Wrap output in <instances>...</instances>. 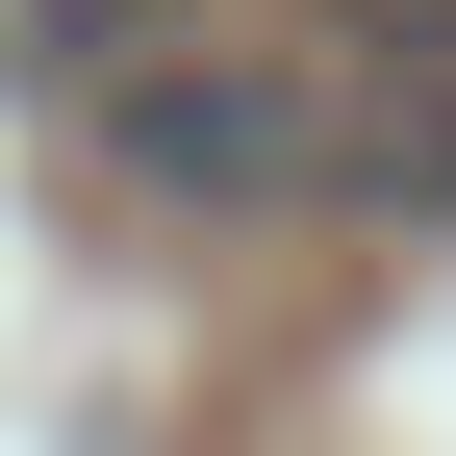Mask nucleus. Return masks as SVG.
Returning a JSON list of instances; mask_svg holds the SVG:
<instances>
[{"label":"nucleus","instance_id":"nucleus-3","mask_svg":"<svg viewBox=\"0 0 456 456\" xmlns=\"http://www.w3.org/2000/svg\"><path fill=\"white\" fill-rule=\"evenodd\" d=\"M152 26H203V0H0V77H26V102H102Z\"/></svg>","mask_w":456,"mask_h":456},{"label":"nucleus","instance_id":"nucleus-1","mask_svg":"<svg viewBox=\"0 0 456 456\" xmlns=\"http://www.w3.org/2000/svg\"><path fill=\"white\" fill-rule=\"evenodd\" d=\"M77 127H102V178H127V203H330V26H279V51L152 26Z\"/></svg>","mask_w":456,"mask_h":456},{"label":"nucleus","instance_id":"nucleus-2","mask_svg":"<svg viewBox=\"0 0 456 456\" xmlns=\"http://www.w3.org/2000/svg\"><path fill=\"white\" fill-rule=\"evenodd\" d=\"M330 203H456V0H330Z\"/></svg>","mask_w":456,"mask_h":456}]
</instances>
